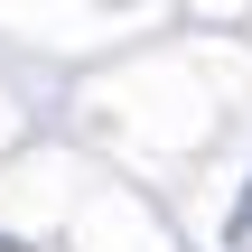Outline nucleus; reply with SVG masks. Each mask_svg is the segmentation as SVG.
Instances as JSON below:
<instances>
[{
  "instance_id": "1",
  "label": "nucleus",
  "mask_w": 252,
  "mask_h": 252,
  "mask_svg": "<svg viewBox=\"0 0 252 252\" xmlns=\"http://www.w3.org/2000/svg\"><path fill=\"white\" fill-rule=\"evenodd\" d=\"M224 243H234V252H252V187H243V206H234V224H224Z\"/></svg>"
}]
</instances>
